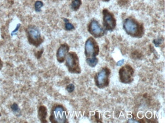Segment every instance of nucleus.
Segmentation results:
<instances>
[{"mask_svg": "<svg viewBox=\"0 0 165 123\" xmlns=\"http://www.w3.org/2000/svg\"><path fill=\"white\" fill-rule=\"evenodd\" d=\"M63 20L64 21V23H65V26H64V28L66 31L70 32L72 30H75V26L74 24H72L70 21L67 18H63Z\"/></svg>", "mask_w": 165, "mask_h": 123, "instance_id": "nucleus-13", "label": "nucleus"}, {"mask_svg": "<svg viewBox=\"0 0 165 123\" xmlns=\"http://www.w3.org/2000/svg\"><path fill=\"white\" fill-rule=\"evenodd\" d=\"M99 54V46L93 37H90L85 43V55L86 59L97 58Z\"/></svg>", "mask_w": 165, "mask_h": 123, "instance_id": "nucleus-6", "label": "nucleus"}, {"mask_svg": "<svg viewBox=\"0 0 165 123\" xmlns=\"http://www.w3.org/2000/svg\"><path fill=\"white\" fill-rule=\"evenodd\" d=\"M75 90V86L73 83H70L66 87V90L68 93H72Z\"/></svg>", "mask_w": 165, "mask_h": 123, "instance_id": "nucleus-16", "label": "nucleus"}, {"mask_svg": "<svg viewBox=\"0 0 165 123\" xmlns=\"http://www.w3.org/2000/svg\"><path fill=\"white\" fill-rule=\"evenodd\" d=\"M25 33L29 44L38 48L43 42V38L41 35L40 28L34 24H29L25 28Z\"/></svg>", "mask_w": 165, "mask_h": 123, "instance_id": "nucleus-3", "label": "nucleus"}, {"mask_svg": "<svg viewBox=\"0 0 165 123\" xmlns=\"http://www.w3.org/2000/svg\"><path fill=\"white\" fill-rule=\"evenodd\" d=\"M123 28L128 35L137 39L142 38L145 33L144 24L132 16L128 17L123 20Z\"/></svg>", "mask_w": 165, "mask_h": 123, "instance_id": "nucleus-1", "label": "nucleus"}, {"mask_svg": "<svg viewBox=\"0 0 165 123\" xmlns=\"http://www.w3.org/2000/svg\"><path fill=\"white\" fill-rule=\"evenodd\" d=\"M87 31L94 39L101 38L106 33L103 26L101 25L99 21L94 18L92 19L88 23L87 25Z\"/></svg>", "mask_w": 165, "mask_h": 123, "instance_id": "nucleus-9", "label": "nucleus"}, {"mask_svg": "<svg viewBox=\"0 0 165 123\" xmlns=\"http://www.w3.org/2000/svg\"><path fill=\"white\" fill-rule=\"evenodd\" d=\"M11 109L16 116H18L21 114V110L16 103H13L11 105Z\"/></svg>", "mask_w": 165, "mask_h": 123, "instance_id": "nucleus-14", "label": "nucleus"}, {"mask_svg": "<svg viewBox=\"0 0 165 123\" xmlns=\"http://www.w3.org/2000/svg\"><path fill=\"white\" fill-rule=\"evenodd\" d=\"M82 5L81 0H72L70 3V8L74 12H77Z\"/></svg>", "mask_w": 165, "mask_h": 123, "instance_id": "nucleus-12", "label": "nucleus"}, {"mask_svg": "<svg viewBox=\"0 0 165 123\" xmlns=\"http://www.w3.org/2000/svg\"><path fill=\"white\" fill-rule=\"evenodd\" d=\"M65 65L69 72L79 74L81 73L79 59L78 55L75 51H69L65 58Z\"/></svg>", "mask_w": 165, "mask_h": 123, "instance_id": "nucleus-5", "label": "nucleus"}, {"mask_svg": "<svg viewBox=\"0 0 165 123\" xmlns=\"http://www.w3.org/2000/svg\"><path fill=\"white\" fill-rule=\"evenodd\" d=\"M135 70L130 64H125L119 70V79L121 83L130 84L134 80Z\"/></svg>", "mask_w": 165, "mask_h": 123, "instance_id": "nucleus-7", "label": "nucleus"}, {"mask_svg": "<svg viewBox=\"0 0 165 123\" xmlns=\"http://www.w3.org/2000/svg\"><path fill=\"white\" fill-rule=\"evenodd\" d=\"M2 116V115H1V113H0V116Z\"/></svg>", "mask_w": 165, "mask_h": 123, "instance_id": "nucleus-22", "label": "nucleus"}, {"mask_svg": "<svg viewBox=\"0 0 165 123\" xmlns=\"http://www.w3.org/2000/svg\"><path fill=\"white\" fill-rule=\"evenodd\" d=\"M124 62H125V60L123 59V60H120V61H119L117 63V66H121V65H122L123 64H124Z\"/></svg>", "mask_w": 165, "mask_h": 123, "instance_id": "nucleus-20", "label": "nucleus"}, {"mask_svg": "<svg viewBox=\"0 0 165 123\" xmlns=\"http://www.w3.org/2000/svg\"><path fill=\"white\" fill-rule=\"evenodd\" d=\"M103 14V27L105 31L113 32L116 28L117 21L114 14L107 8H104Z\"/></svg>", "mask_w": 165, "mask_h": 123, "instance_id": "nucleus-8", "label": "nucleus"}, {"mask_svg": "<svg viewBox=\"0 0 165 123\" xmlns=\"http://www.w3.org/2000/svg\"><path fill=\"white\" fill-rule=\"evenodd\" d=\"M43 51H44V49L42 48V49H41L40 51H38L36 52V53H35V57L37 58L38 59H40L41 57V56H42L43 53Z\"/></svg>", "mask_w": 165, "mask_h": 123, "instance_id": "nucleus-17", "label": "nucleus"}, {"mask_svg": "<svg viewBox=\"0 0 165 123\" xmlns=\"http://www.w3.org/2000/svg\"><path fill=\"white\" fill-rule=\"evenodd\" d=\"M101 1L104 2H109L111 0H101Z\"/></svg>", "mask_w": 165, "mask_h": 123, "instance_id": "nucleus-21", "label": "nucleus"}, {"mask_svg": "<svg viewBox=\"0 0 165 123\" xmlns=\"http://www.w3.org/2000/svg\"><path fill=\"white\" fill-rule=\"evenodd\" d=\"M20 26H21V24H18L17 25V26H16V28H15V29H14V30L11 33V35L12 36V35H14L17 32V30H19L20 29Z\"/></svg>", "mask_w": 165, "mask_h": 123, "instance_id": "nucleus-18", "label": "nucleus"}, {"mask_svg": "<svg viewBox=\"0 0 165 123\" xmlns=\"http://www.w3.org/2000/svg\"><path fill=\"white\" fill-rule=\"evenodd\" d=\"M44 3L43 2L38 0L34 3V9L36 12H40L41 11V8L43 7Z\"/></svg>", "mask_w": 165, "mask_h": 123, "instance_id": "nucleus-15", "label": "nucleus"}, {"mask_svg": "<svg viewBox=\"0 0 165 123\" xmlns=\"http://www.w3.org/2000/svg\"><path fill=\"white\" fill-rule=\"evenodd\" d=\"M47 108L44 105H40L38 109V117L41 122L47 123Z\"/></svg>", "mask_w": 165, "mask_h": 123, "instance_id": "nucleus-11", "label": "nucleus"}, {"mask_svg": "<svg viewBox=\"0 0 165 123\" xmlns=\"http://www.w3.org/2000/svg\"><path fill=\"white\" fill-rule=\"evenodd\" d=\"M49 121L52 123L68 122L67 108L61 104H55L51 108Z\"/></svg>", "mask_w": 165, "mask_h": 123, "instance_id": "nucleus-2", "label": "nucleus"}, {"mask_svg": "<svg viewBox=\"0 0 165 123\" xmlns=\"http://www.w3.org/2000/svg\"><path fill=\"white\" fill-rule=\"evenodd\" d=\"M111 74V70L107 67H103L94 75V83L96 86L103 89L106 88L110 85V77Z\"/></svg>", "mask_w": 165, "mask_h": 123, "instance_id": "nucleus-4", "label": "nucleus"}, {"mask_svg": "<svg viewBox=\"0 0 165 123\" xmlns=\"http://www.w3.org/2000/svg\"><path fill=\"white\" fill-rule=\"evenodd\" d=\"M3 65H4L3 62L2 61V60L1 59H0V71L2 70V69L3 68Z\"/></svg>", "mask_w": 165, "mask_h": 123, "instance_id": "nucleus-19", "label": "nucleus"}, {"mask_svg": "<svg viewBox=\"0 0 165 123\" xmlns=\"http://www.w3.org/2000/svg\"><path fill=\"white\" fill-rule=\"evenodd\" d=\"M70 51V46L67 43L61 44L57 50L56 56L57 61L61 64L65 62L66 56Z\"/></svg>", "mask_w": 165, "mask_h": 123, "instance_id": "nucleus-10", "label": "nucleus"}]
</instances>
